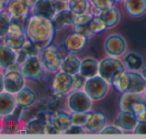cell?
<instances>
[{
    "instance_id": "cell-1",
    "label": "cell",
    "mask_w": 146,
    "mask_h": 139,
    "mask_svg": "<svg viewBox=\"0 0 146 139\" xmlns=\"http://www.w3.org/2000/svg\"><path fill=\"white\" fill-rule=\"evenodd\" d=\"M55 31L56 30L52 20L32 15L29 17L25 26L27 40L38 50L39 53L52 44Z\"/></svg>"
},
{
    "instance_id": "cell-2",
    "label": "cell",
    "mask_w": 146,
    "mask_h": 139,
    "mask_svg": "<svg viewBox=\"0 0 146 139\" xmlns=\"http://www.w3.org/2000/svg\"><path fill=\"white\" fill-rule=\"evenodd\" d=\"M124 71H125V66L116 57L109 56L99 61L98 75H100L109 83H112L114 78Z\"/></svg>"
},
{
    "instance_id": "cell-3",
    "label": "cell",
    "mask_w": 146,
    "mask_h": 139,
    "mask_svg": "<svg viewBox=\"0 0 146 139\" xmlns=\"http://www.w3.org/2000/svg\"><path fill=\"white\" fill-rule=\"evenodd\" d=\"M83 90L93 101H99L107 95L109 91V82L100 75L87 78Z\"/></svg>"
},
{
    "instance_id": "cell-4",
    "label": "cell",
    "mask_w": 146,
    "mask_h": 139,
    "mask_svg": "<svg viewBox=\"0 0 146 139\" xmlns=\"http://www.w3.org/2000/svg\"><path fill=\"white\" fill-rule=\"evenodd\" d=\"M27 42V37L25 34V27L19 23L11 21L8 32L3 38V43L15 51H19L23 48Z\"/></svg>"
},
{
    "instance_id": "cell-5",
    "label": "cell",
    "mask_w": 146,
    "mask_h": 139,
    "mask_svg": "<svg viewBox=\"0 0 146 139\" xmlns=\"http://www.w3.org/2000/svg\"><path fill=\"white\" fill-rule=\"evenodd\" d=\"M66 102L67 107L71 112L88 113L91 110L93 100L84 90H74L68 94Z\"/></svg>"
},
{
    "instance_id": "cell-6",
    "label": "cell",
    "mask_w": 146,
    "mask_h": 139,
    "mask_svg": "<svg viewBox=\"0 0 146 139\" xmlns=\"http://www.w3.org/2000/svg\"><path fill=\"white\" fill-rule=\"evenodd\" d=\"M18 69L26 79L39 81L42 79L44 67L40 60V57L38 55H33L28 56L24 61H22L19 64Z\"/></svg>"
},
{
    "instance_id": "cell-7",
    "label": "cell",
    "mask_w": 146,
    "mask_h": 139,
    "mask_svg": "<svg viewBox=\"0 0 146 139\" xmlns=\"http://www.w3.org/2000/svg\"><path fill=\"white\" fill-rule=\"evenodd\" d=\"M40 60L43 64L44 69L49 73H56L60 70L61 57L59 56L57 49L53 45H49L40 52Z\"/></svg>"
},
{
    "instance_id": "cell-8",
    "label": "cell",
    "mask_w": 146,
    "mask_h": 139,
    "mask_svg": "<svg viewBox=\"0 0 146 139\" xmlns=\"http://www.w3.org/2000/svg\"><path fill=\"white\" fill-rule=\"evenodd\" d=\"M53 94L58 96L68 95L73 90V76L71 74L59 70L55 73V76L52 81Z\"/></svg>"
},
{
    "instance_id": "cell-9",
    "label": "cell",
    "mask_w": 146,
    "mask_h": 139,
    "mask_svg": "<svg viewBox=\"0 0 146 139\" xmlns=\"http://www.w3.org/2000/svg\"><path fill=\"white\" fill-rule=\"evenodd\" d=\"M4 79V91H7L12 94H16L19 90L25 86V77L21 72L16 69H13V66L6 69V72L3 75Z\"/></svg>"
},
{
    "instance_id": "cell-10",
    "label": "cell",
    "mask_w": 146,
    "mask_h": 139,
    "mask_svg": "<svg viewBox=\"0 0 146 139\" xmlns=\"http://www.w3.org/2000/svg\"><path fill=\"white\" fill-rule=\"evenodd\" d=\"M103 47L108 56L119 57L125 53L127 44L123 36L119 34H111L105 38Z\"/></svg>"
},
{
    "instance_id": "cell-11",
    "label": "cell",
    "mask_w": 146,
    "mask_h": 139,
    "mask_svg": "<svg viewBox=\"0 0 146 139\" xmlns=\"http://www.w3.org/2000/svg\"><path fill=\"white\" fill-rule=\"evenodd\" d=\"M88 40H89V38L74 31V32L67 35L63 43L70 53L78 54V53H81L85 50L88 44Z\"/></svg>"
},
{
    "instance_id": "cell-12",
    "label": "cell",
    "mask_w": 146,
    "mask_h": 139,
    "mask_svg": "<svg viewBox=\"0 0 146 139\" xmlns=\"http://www.w3.org/2000/svg\"><path fill=\"white\" fill-rule=\"evenodd\" d=\"M107 116L102 111L89 112L84 128L87 133H100V131L106 126Z\"/></svg>"
},
{
    "instance_id": "cell-13",
    "label": "cell",
    "mask_w": 146,
    "mask_h": 139,
    "mask_svg": "<svg viewBox=\"0 0 146 139\" xmlns=\"http://www.w3.org/2000/svg\"><path fill=\"white\" fill-rule=\"evenodd\" d=\"M137 118L131 112V111H124L120 110V112L117 114L114 120V124L117 127H119L122 131L125 132H131L134 130V128L137 125Z\"/></svg>"
},
{
    "instance_id": "cell-14",
    "label": "cell",
    "mask_w": 146,
    "mask_h": 139,
    "mask_svg": "<svg viewBox=\"0 0 146 139\" xmlns=\"http://www.w3.org/2000/svg\"><path fill=\"white\" fill-rule=\"evenodd\" d=\"M56 10L49 0H39L38 2L30 9V15L37 17H42L45 19H50L54 17Z\"/></svg>"
},
{
    "instance_id": "cell-15",
    "label": "cell",
    "mask_w": 146,
    "mask_h": 139,
    "mask_svg": "<svg viewBox=\"0 0 146 139\" xmlns=\"http://www.w3.org/2000/svg\"><path fill=\"white\" fill-rule=\"evenodd\" d=\"M6 9L11 18H28L30 8L22 0H8Z\"/></svg>"
},
{
    "instance_id": "cell-16",
    "label": "cell",
    "mask_w": 146,
    "mask_h": 139,
    "mask_svg": "<svg viewBox=\"0 0 146 139\" xmlns=\"http://www.w3.org/2000/svg\"><path fill=\"white\" fill-rule=\"evenodd\" d=\"M17 108L15 95L7 91L0 93V117L11 115Z\"/></svg>"
},
{
    "instance_id": "cell-17",
    "label": "cell",
    "mask_w": 146,
    "mask_h": 139,
    "mask_svg": "<svg viewBox=\"0 0 146 139\" xmlns=\"http://www.w3.org/2000/svg\"><path fill=\"white\" fill-rule=\"evenodd\" d=\"M51 123L57 128V130L60 132V134H63L64 131L68 128L70 125H72V117H71V113L65 112V111L57 110L55 112L50 114V119H49Z\"/></svg>"
},
{
    "instance_id": "cell-18",
    "label": "cell",
    "mask_w": 146,
    "mask_h": 139,
    "mask_svg": "<svg viewBox=\"0 0 146 139\" xmlns=\"http://www.w3.org/2000/svg\"><path fill=\"white\" fill-rule=\"evenodd\" d=\"M75 17L76 15L71 10H69L68 8L64 9L62 11H59V12H56L54 17L52 18V22L53 25H54L55 30L59 31L67 26H72L73 23H74V20H75Z\"/></svg>"
},
{
    "instance_id": "cell-19",
    "label": "cell",
    "mask_w": 146,
    "mask_h": 139,
    "mask_svg": "<svg viewBox=\"0 0 146 139\" xmlns=\"http://www.w3.org/2000/svg\"><path fill=\"white\" fill-rule=\"evenodd\" d=\"M17 51L3 43L0 45V68L8 69L17 64Z\"/></svg>"
},
{
    "instance_id": "cell-20",
    "label": "cell",
    "mask_w": 146,
    "mask_h": 139,
    "mask_svg": "<svg viewBox=\"0 0 146 139\" xmlns=\"http://www.w3.org/2000/svg\"><path fill=\"white\" fill-rule=\"evenodd\" d=\"M15 98H16L17 106L21 107L23 109H26L31 107L36 102L37 96L36 93L32 89L24 86L21 90H19L15 94Z\"/></svg>"
},
{
    "instance_id": "cell-21",
    "label": "cell",
    "mask_w": 146,
    "mask_h": 139,
    "mask_svg": "<svg viewBox=\"0 0 146 139\" xmlns=\"http://www.w3.org/2000/svg\"><path fill=\"white\" fill-rule=\"evenodd\" d=\"M124 8L129 16L141 17L146 13V0H123Z\"/></svg>"
},
{
    "instance_id": "cell-22",
    "label": "cell",
    "mask_w": 146,
    "mask_h": 139,
    "mask_svg": "<svg viewBox=\"0 0 146 139\" xmlns=\"http://www.w3.org/2000/svg\"><path fill=\"white\" fill-rule=\"evenodd\" d=\"M128 77H129V83H128L127 92L142 93L146 89V79L142 76V74L135 71H129Z\"/></svg>"
},
{
    "instance_id": "cell-23",
    "label": "cell",
    "mask_w": 146,
    "mask_h": 139,
    "mask_svg": "<svg viewBox=\"0 0 146 139\" xmlns=\"http://www.w3.org/2000/svg\"><path fill=\"white\" fill-rule=\"evenodd\" d=\"M80 63L81 60L79 57L74 53H69L65 58L62 59L60 65V70L68 73V74L74 75L79 72Z\"/></svg>"
},
{
    "instance_id": "cell-24",
    "label": "cell",
    "mask_w": 146,
    "mask_h": 139,
    "mask_svg": "<svg viewBox=\"0 0 146 139\" xmlns=\"http://www.w3.org/2000/svg\"><path fill=\"white\" fill-rule=\"evenodd\" d=\"M98 67H99V62L96 59L92 57H86L81 60L79 73L86 78H90L98 75Z\"/></svg>"
},
{
    "instance_id": "cell-25",
    "label": "cell",
    "mask_w": 146,
    "mask_h": 139,
    "mask_svg": "<svg viewBox=\"0 0 146 139\" xmlns=\"http://www.w3.org/2000/svg\"><path fill=\"white\" fill-rule=\"evenodd\" d=\"M97 15L105 22L107 29L115 27L120 21V12L114 6L107 9V10H104L102 12L98 13Z\"/></svg>"
},
{
    "instance_id": "cell-26",
    "label": "cell",
    "mask_w": 146,
    "mask_h": 139,
    "mask_svg": "<svg viewBox=\"0 0 146 139\" xmlns=\"http://www.w3.org/2000/svg\"><path fill=\"white\" fill-rule=\"evenodd\" d=\"M143 100H145V98L142 96L141 93H132V92L123 93L119 100L120 110L131 111V107L134 103Z\"/></svg>"
},
{
    "instance_id": "cell-27",
    "label": "cell",
    "mask_w": 146,
    "mask_h": 139,
    "mask_svg": "<svg viewBox=\"0 0 146 139\" xmlns=\"http://www.w3.org/2000/svg\"><path fill=\"white\" fill-rule=\"evenodd\" d=\"M123 64L130 71H139L143 67L144 61L139 54L135 52H129L124 57Z\"/></svg>"
},
{
    "instance_id": "cell-28",
    "label": "cell",
    "mask_w": 146,
    "mask_h": 139,
    "mask_svg": "<svg viewBox=\"0 0 146 139\" xmlns=\"http://www.w3.org/2000/svg\"><path fill=\"white\" fill-rule=\"evenodd\" d=\"M45 124H46L45 121L35 117V118L29 119L27 121L24 130L26 134H44Z\"/></svg>"
},
{
    "instance_id": "cell-29",
    "label": "cell",
    "mask_w": 146,
    "mask_h": 139,
    "mask_svg": "<svg viewBox=\"0 0 146 139\" xmlns=\"http://www.w3.org/2000/svg\"><path fill=\"white\" fill-rule=\"evenodd\" d=\"M68 9L75 15H80L87 13L90 9L89 0H68Z\"/></svg>"
},
{
    "instance_id": "cell-30",
    "label": "cell",
    "mask_w": 146,
    "mask_h": 139,
    "mask_svg": "<svg viewBox=\"0 0 146 139\" xmlns=\"http://www.w3.org/2000/svg\"><path fill=\"white\" fill-rule=\"evenodd\" d=\"M90 3L93 8V15H97L98 13L107 10L114 5V1L112 0H91Z\"/></svg>"
},
{
    "instance_id": "cell-31",
    "label": "cell",
    "mask_w": 146,
    "mask_h": 139,
    "mask_svg": "<svg viewBox=\"0 0 146 139\" xmlns=\"http://www.w3.org/2000/svg\"><path fill=\"white\" fill-rule=\"evenodd\" d=\"M131 112L135 115L138 121L146 120V100L134 103L131 107Z\"/></svg>"
},
{
    "instance_id": "cell-32",
    "label": "cell",
    "mask_w": 146,
    "mask_h": 139,
    "mask_svg": "<svg viewBox=\"0 0 146 139\" xmlns=\"http://www.w3.org/2000/svg\"><path fill=\"white\" fill-rule=\"evenodd\" d=\"M53 95L54 96L49 98L46 101V103H44V105H43V110L47 111L49 113H53L55 111L59 110L61 107V103H62L61 96H58V95H55V94Z\"/></svg>"
},
{
    "instance_id": "cell-33",
    "label": "cell",
    "mask_w": 146,
    "mask_h": 139,
    "mask_svg": "<svg viewBox=\"0 0 146 139\" xmlns=\"http://www.w3.org/2000/svg\"><path fill=\"white\" fill-rule=\"evenodd\" d=\"M89 26L94 35L100 34V33H102L103 31H105L106 29H107L105 22H104L98 15H93L91 21H90V23H89Z\"/></svg>"
},
{
    "instance_id": "cell-34",
    "label": "cell",
    "mask_w": 146,
    "mask_h": 139,
    "mask_svg": "<svg viewBox=\"0 0 146 139\" xmlns=\"http://www.w3.org/2000/svg\"><path fill=\"white\" fill-rule=\"evenodd\" d=\"M11 24V18L8 12H0V38L3 39L8 32L9 26Z\"/></svg>"
},
{
    "instance_id": "cell-35",
    "label": "cell",
    "mask_w": 146,
    "mask_h": 139,
    "mask_svg": "<svg viewBox=\"0 0 146 139\" xmlns=\"http://www.w3.org/2000/svg\"><path fill=\"white\" fill-rule=\"evenodd\" d=\"M72 76H73V90H81V89H83L87 78L84 77L82 74H80L79 72L72 75Z\"/></svg>"
},
{
    "instance_id": "cell-36",
    "label": "cell",
    "mask_w": 146,
    "mask_h": 139,
    "mask_svg": "<svg viewBox=\"0 0 146 139\" xmlns=\"http://www.w3.org/2000/svg\"><path fill=\"white\" fill-rule=\"evenodd\" d=\"M89 113V112H88ZM88 113H80V112H71V117H72V124L80 125L84 126L87 120Z\"/></svg>"
},
{
    "instance_id": "cell-37",
    "label": "cell",
    "mask_w": 146,
    "mask_h": 139,
    "mask_svg": "<svg viewBox=\"0 0 146 139\" xmlns=\"http://www.w3.org/2000/svg\"><path fill=\"white\" fill-rule=\"evenodd\" d=\"M73 30L75 31V32H78L80 34L84 35L86 36L87 38H91V37L94 36L93 32L91 31L90 29V26L89 24H86V25H73Z\"/></svg>"
},
{
    "instance_id": "cell-38",
    "label": "cell",
    "mask_w": 146,
    "mask_h": 139,
    "mask_svg": "<svg viewBox=\"0 0 146 139\" xmlns=\"http://www.w3.org/2000/svg\"><path fill=\"white\" fill-rule=\"evenodd\" d=\"M93 14H90V13H84V14H80V15H76L75 20L73 25H86L89 24L90 21H91ZM72 25V26H73Z\"/></svg>"
},
{
    "instance_id": "cell-39",
    "label": "cell",
    "mask_w": 146,
    "mask_h": 139,
    "mask_svg": "<svg viewBox=\"0 0 146 139\" xmlns=\"http://www.w3.org/2000/svg\"><path fill=\"white\" fill-rule=\"evenodd\" d=\"M86 133H87V131L85 130L84 126L72 124L64 131V133H63V134H76V135H79V134H86Z\"/></svg>"
},
{
    "instance_id": "cell-40",
    "label": "cell",
    "mask_w": 146,
    "mask_h": 139,
    "mask_svg": "<svg viewBox=\"0 0 146 139\" xmlns=\"http://www.w3.org/2000/svg\"><path fill=\"white\" fill-rule=\"evenodd\" d=\"M123 131L116 125H106L101 131L100 134H122Z\"/></svg>"
},
{
    "instance_id": "cell-41",
    "label": "cell",
    "mask_w": 146,
    "mask_h": 139,
    "mask_svg": "<svg viewBox=\"0 0 146 139\" xmlns=\"http://www.w3.org/2000/svg\"><path fill=\"white\" fill-rule=\"evenodd\" d=\"M52 5L54 6L56 12H59V11H62L64 9L68 8V1H65V0H49Z\"/></svg>"
},
{
    "instance_id": "cell-42",
    "label": "cell",
    "mask_w": 146,
    "mask_h": 139,
    "mask_svg": "<svg viewBox=\"0 0 146 139\" xmlns=\"http://www.w3.org/2000/svg\"><path fill=\"white\" fill-rule=\"evenodd\" d=\"M134 134H146V120L138 121L137 125L133 130Z\"/></svg>"
},
{
    "instance_id": "cell-43",
    "label": "cell",
    "mask_w": 146,
    "mask_h": 139,
    "mask_svg": "<svg viewBox=\"0 0 146 139\" xmlns=\"http://www.w3.org/2000/svg\"><path fill=\"white\" fill-rule=\"evenodd\" d=\"M44 134H60V132L50 121H47L44 127Z\"/></svg>"
},
{
    "instance_id": "cell-44",
    "label": "cell",
    "mask_w": 146,
    "mask_h": 139,
    "mask_svg": "<svg viewBox=\"0 0 146 139\" xmlns=\"http://www.w3.org/2000/svg\"><path fill=\"white\" fill-rule=\"evenodd\" d=\"M56 49H57V52H58L59 56L61 57V59L65 58V57H66L67 55H68L69 53H70L68 51V49L66 48V46L64 45V43H62V44L58 45V46L56 47Z\"/></svg>"
},
{
    "instance_id": "cell-45",
    "label": "cell",
    "mask_w": 146,
    "mask_h": 139,
    "mask_svg": "<svg viewBox=\"0 0 146 139\" xmlns=\"http://www.w3.org/2000/svg\"><path fill=\"white\" fill-rule=\"evenodd\" d=\"M22 1H23V2L25 3V4L27 5V6L29 7V8L31 9V8H32L33 6H34L35 4H36L37 2H38L39 0H22Z\"/></svg>"
},
{
    "instance_id": "cell-46",
    "label": "cell",
    "mask_w": 146,
    "mask_h": 139,
    "mask_svg": "<svg viewBox=\"0 0 146 139\" xmlns=\"http://www.w3.org/2000/svg\"><path fill=\"white\" fill-rule=\"evenodd\" d=\"M8 0H0V12L4 11V9L6 8V5Z\"/></svg>"
},
{
    "instance_id": "cell-47",
    "label": "cell",
    "mask_w": 146,
    "mask_h": 139,
    "mask_svg": "<svg viewBox=\"0 0 146 139\" xmlns=\"http://www.w3.org/2000/svg\"><path fill=\"white\" fill-rule=\"evenodd\" d=\"M4 91V79H3V75L0 73V93Z\"/></svg>"
},
{
    "instance_id": "cell-48",
    "label": "cell",
    "mask_w": 146,
    "mask_h": 139,
    "mask_svg": "<svg viewBox=\"0 0 146 139\" xmlns=\"http://www.w3.org/2000/svg\"><path fill=\"white\" fill-rule=\"evenodd\" d=\"M141 74H142V76H143L144 78L146 79V67H145V68H142L141 69Z\"/></svg>"
},
{
    "instance_id": "cell-49",
    "label": "cell",
    "mask_w": 146,
    "mask_h": 139,
    "mask_svg": "<svg viewBox=\"0 0 146 139\" xmlns=\"http://www.w3.org/2000/svg\"><path fill=\"white\" fill-rule=\"evenodd\" d=\"M112 1H114V2H120V1H122V0H112Z\"/></svg>"
},
{
    "instance_id": "cell-50",
    "label": "cell",
    "mask_w": 146,
    "mask_h": 139,
    "mask_svg": "<svg viewBox=\"0 0 146 139\" xmlns=\"http://www.w3.org/2000/svg\"><path fill=\"white\" fill-rule=\"evenodd\" d=\"M145 100H146V89H145Z\"/></svg>"
},
{
    "instance_id": "cell-51",
    "label": "cell",
    "mask_w": 146,
    "mask_h": 139,
    "mask_svg": "<svg viewBox=\"0 0 146 139\" xmlns=\"http://www.w3.org/2000/svg\"><path fill=\"white\" fill-rule=\"evenodd\" d=\"M65 1H68V0H65Z\"/></svg>"
},
{
    "instance_id": "cell-52",
    "label": "cell",
    "mask_w": 146,
    "mask_h": 139,
    "mask_svg": "<svg viewBox=\"0 0 146 139\" xmlns=\"http://www.w3.org/2000/svg\"><path fill=\"white\" fill-rule=\"evenodd\" d=\"M89 1H91V0H89Z\"/></svg>"
}]
</instances>
